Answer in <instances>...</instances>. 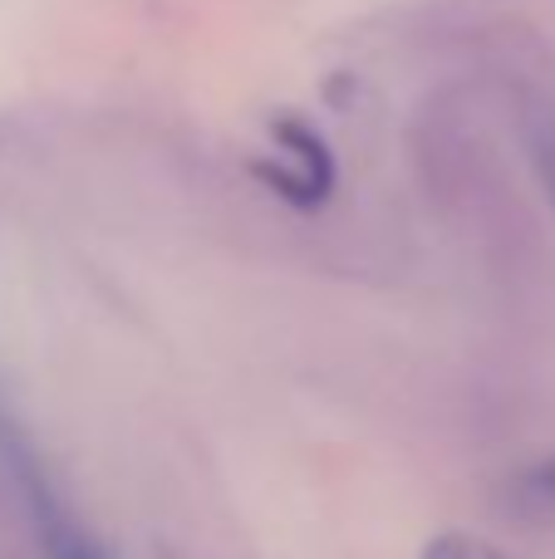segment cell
<instances>
[{
  "label": "cell",
  "instance_id": "1",
  "mask_svg": "<svg viewBox=\"0 0 555 559\" xmlns=\"http://www.w3.org/2000/svg\"><path fill=\"white\" fill-rule=\"evenodd\" d=\"M413 173L418 187L428 192V202H438L442 212H472L487 206V197L497 192V167H492L487 143L477 138V128H468L452 114H418L409 133Z\"/></svg>",
  "mask_w": 555,
  "mask_h": 559
},
{
  "label": "cell",
  "instance_id": "2",
  "mask_svg": "<svg viewBox=\"0 0 555 559\" xmlns=\"http://www.w3.org/2000/svg\"><path fill=\"white\" fill-rule=\"evenodd\" d=\"M5 452H10V462H15L20 481H25V501H29V515H35V535H39V545H45V559H104V550H98L84 525L74 521V511H69L55 486L45 481V472H39L35 456L25 452V442H5Z\"/></svg>",
  "mask_w": 555,
  "mask_h": 559
},
{
  "label": "cell",
  "instance_id": "3",
  "mask_svg": "<svg viewBox=\"0 0 555 559\" xmlns=\"http://www.w3.org/2000/svg\"><path fill=\"white\" fill-rule=\"evenodd\" d=\"M271 133H275V143L295 157V167H300L305 202L310 206L324 202V192L334 187V157H330V147H324V138L315 133L310 123H300V118H275Z\"/></svg>",
  "mask_w": 555,
  "mask_h": 559
},
{
  "label": "cell",
  "instance_id": "4",
  "mask_svg": "<svg viewBox=\"0 0 555 559\" xmlns=\"http://www.w3.org/2000/svg\"><path fill=\"white\" fill-rule=\"evenodd\" d=\"M517 128H521V147H527V157H531V167H536L541 187H546V197L555 202V94L521 88Z\"/></svg>",
  "mask_w": 555,
  "mask_h": 559
},
{
  "label": "cell",
  "instance_id": "5",
  "mask_svg": "<svg viewBox=\"0 0 555 559\" xmlns=\"http://www.w3.org/2000/svg\"><path fill=\"white\" fill-rule=\"evenodd\" d=\"M511 501H517L521 515L555 521V456H551V462H536L531 472L517 476V486H511Z\"/></svg>",
  "mask_w": 555,
  "mask_h": 559
},
{
  "label": "cell",
  "instance_id": "6",
  "mask_svg": "<svg viewBox=\"0 0 555 559\" xmlns=\"http://www.w3.org/2000/svg\"><path fill=\"white\" fill-rule=\"evenodd\" d=\"M423 559H507L497 545L477 540V535H462V531H448L438 540L423 545Z\"/></svg>",
  "mask_w": 555,
  "mask_h": 559
}]
</instances>
